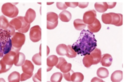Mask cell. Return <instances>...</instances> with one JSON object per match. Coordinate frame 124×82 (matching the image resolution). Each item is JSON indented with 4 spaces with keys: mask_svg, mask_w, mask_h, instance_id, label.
I'll return each instance as SVG.
<instances>
[{
    "mask_svg": "<svg viewBox=\"0 0 124 82\" xmlns=\"http://www.w3.org/2000/svg\"><path fill=\"white\" fill-rule=\"evenodd\" d=\"M97 41L93 33L87 30H83L77 41L72 48L78 55L85 56L90 55L97 46Z\"/></svg>",
    "mask_w": 124,
    "mask_h": 82,
    "instance_id": "cell-1",
    "label": "cell"
},
{
    "mask_svg": "<svg viewBox=\"0 0 124 82\" xmlns=\"http://www.w3.org/2000/svg\"><path fill=\"white\" fill-rule=\"evenodd\" d=\"M9 23L15 28V30L23 33L27 32L31 26L30 24L25 21L24 17L23 16L14 18Z\"/></svg>",
    "mask_w": 124,
    "mask_h": 82,
    "instance_id": "cell-2",
    "label": "cell"
},
{
    "mask_svg": "<svg viewBox=\"0 0 124 82\" xmlns=\"http://www.w3.org/2000/svg\"><path fill=\"white\" fill-rule=\"evenodd\" d=\"M25 40L26 36L24 34L20 32H15L11 38L12 51H14L16 53L19 52L24 45Z\"/></svg>",
    "mask_w": 124,
    "mask_h": 82,
    "instance_id": "cell-3",
    "label": "cell"
},
{
    "mask_svg": "<svg viewBox=\"0 0 124 82\" xmlns=\"http://www.w3.org/2000/svg\"><path fill=\"white\" fill-rule=\"evenodd\" d=\"M1 12L3 15L10 18L16 17L19 13L18 8L12 3H5L1 7Z\"/></svg>",
    "mask_w": 124,
    "mask_h": 82,
    "instance_id": "cell-4",
    "label": "cell"
},
{
    "mask_svg": "<svg viewBox=\"0 0 124 82\" xmlns=\"http://www.w3.org/2000/svg\"><path fill=\"white\" fill-rule=\"evenodd\" d=\"M58 15L55 13L52 12L47 13V29L52 30L57 27L58 23Z\"/></svg>",
    "mask_w": 124,
    "mask_h": 82,
    "instance_id": "cell-5",
    "label": "cell"
},
{
    "mask_svg": "<svg viewBox=\"0 0 124 82\" xmlns=\"http://www.w3.org/2000/svg\"><path fill=\"white\" fill-rule=\"evenodd\" d=\"M0 29L7 31L12 36L15 33V29L9 24L8 21L4 16H0Z\"/></svg>",
    "mask_w": 124,
    "mask_h": 82,
    "instance_id": "cell-6",
    "label": "cell"
},
{
    "mask_svg": "<svg viewBox=\"0 0 124 82\" xmlns=\"http://www.w3.org/2000/svg\"><path fill=\"white\" fill-rule=\"evenodd\" d=\"M30 39L32 42L36 43L41 38V29L39 25H35L31 28L30 32Z\"/></svg>",
    "mask_w": 124,
    "mask_h": 82,
    "instance_id": "cell-7",
    "label": "cell"
},
{
    "mask_svg": "<svg viewBox=\"0 0 124 82\" xmlns=\"http://www.w3.org/2000/svg\"><path fill=\"white\" fill-rule=\"evenodd\" d=\"M55 66L63 73H66L71 70L72 64L67 63L66 60L63 57H60L58 58L57 64Z\"/></svg>",
    "mask_w": 124,
    "mask_h": 82,
    "instance_id": "cell-8",
    "label": "cell"
},
{
    "mask_svg": "<svg viewBox=\"0 0 124 82\" xmlns=\"http://www.w3.org/2000/svg\"><path fill=\"white\" fill-rule=\"evenodd\" d=\"M97 13L95 10H89L84 14L83 21L86 24L90 25L93 23L97 17Z\"/></svg>",
    "mask_w": 124,
    "mask_h": 82,
    "instance_id": "cell-9",
    "label": "cell"
},
{
    "mask_svg": "<svg viewBox=\"0 0 124 82\" xmlns=\"http://www.w3.org/2000/svg\"><path fill=\"white\" fill-rule=\"evenodd\" d=\"M16 53L13 51H11L2 57L1 60L7 66L12 67L14 64V59Z\"/></svg>",
    "mask_w": 124,
    "mask_h": 82,
    "instance_id": "cell-10",
    "label": "cell"
},
{
    "mask_svg": "<svg viewBox=\"0 0 124 82\" xmlns=\"http://www.w3.org/2000/svg\"><path fill=\"white\" fill-rule=\"evenodd\" d=\"M112 17V22L111 24L116 27H120L123 24V15L120 13H109Z\"/></svg>",
    "mask_w": 124,
    "mask_h": 82,
    "instance_id": "cell-11",
    "label": "cell"
},
{
    "mask_svg": "<svg viewBox=\"0 0 124 82\" xmlns=\"http://www.w3.org/2000/svg\"><path fill=\"white\" fill-rule=\"evenodd\" d=\"M34 67L33 64L30 60H25V62L22 66V71L24 73L28 74H33Z\"/></svg>",
    "mask_w": 124,
    "mask_h": 82,
    "instance_id": "cell-12",
    "label": "cell"
},
{
    "mask_svg": "<svg viewBox=\"0 0 124 82\" xmlns=\"http://www.w3.org/2000/svg\"><path fill=\"white\" fill-rule=\"evenodd\" d=\"M58 61V58L57 56L53 55L49 56L46 59V64L48 68L47 72H48L52 70L54 66L57 64Z\"/></svg>",
    "mask_w": 124,
    "mask_h": 82,
    "instance_id": "cell-13",
    "label": "cell"
},
{
    "mask_svg": "<svg viewBox=\"0 0 124 82\" xmlns=\"http://www.w3.org/2000/svg\"><path fill=\"white\" fill-rule=\"evenodd\" d=\"M36 17V13L35 11L31 9H29L27 10L25 16L24 20L28 24H31L35 19Z\"/></svg>",
    "mask_w": 124,
    "mask_h": 82,
    "instance_id": "cell-14",
    "label": "cell"
},
{
    "mask_svg": "<svg viewBox=\"0 0 124 82\" xmlns=\"http://www.w3.org/2000/svg\"><path fill=\"white\" fill-rule=\"evenodd\" d=\"M26 56L23 53L19 52L16 53L14 59V64L16 66H20L23 64Z\"/></svg>",
    "mask_w": 124,
    "mask_h": 82,
    "instance_id": "cell-15",
    "label": "cell"
},
{
    "mask_svg": "<svg viewBox=\"0 0 124 82\" xmlns=\"http://www.w3.org/2000/svg\"><path fill=\"white\" fill-rule=\"evenodd\" d=\"M113 58L109 54H105L101 56L100 63L103 66L108 67L112 64Z\"/></svg>",
    "mask_w": 124,
    "mask_h": 82,
    "instance_id": "cell-16",
    "label": "cell"
},
{
    "mask_svg": "<svg viewBox=\"0 0 124 82\" xmlns=\"http://www.w3.org/2000/svg\"><path fill=\"white\" fill-rule=\"evenodd\" d=\"M87 27L90 32L92 33L98 32L101 27V25L99 20L95 18L94 21L93 23L88 25Z\"/></svg>",
    "mask_w": 124,
    "mask_h": 82,
    "instance_id": "cell-17",
    "label": "cell"
},
{
    "mask_svg": "<svg viewBox=\"0 0 124 82\" xmlns=\"http://www.w3.org/2000/svg\"><path fill=\"white\" fill-rule=\"evenodd\" d=\"M93 59V64H97L99 63L101 58V52L100 50L98 48H95L90 53Z\"/></svg>",
    "mask_w": 124,
    "mask_h": 82,
    "instance_id": "cell-18",
    "label": "cell"
},
{
    "mask_svg": "<svg viewBox=\"0 0 124 82\" xmlns=\"http://www.w3.org/2000/svg\"><path fill=\"white\" fill-rule=\"evenodd\" d=\"M95 8L97 11L104 13L108 9V5L106 2H97L95 4Z\"/></svg>",
    "mask_w": 124,
    "mask_h": 82,
    "instance_id": "cell-19",
    "label": "cell"
},
{
    "mask_svg": "<svg viewBox=\"0 0 124 82\" xmlns=\"http://www.w3.org/2000/svg\"><path fill=\"white\" fill-rule=\"evenodd\" d=\"M110 79L112 82H120L123 79V72L120 70L115 71L111 75Z\"/></svg>",
    "mask_w": 124,
    "mask_h": 82,
    "instance_id": "cell-20",
    "label": "cell"
},
{
    "mask_svg": "<svg viewBox=\"0 0 124 82\" xmlns=\"http://www.w3.org/2000/svg\"><path fill=\"white\" fill-rule=\"evenodd\" d=\"M59 17L62 21L68 22L71 19L72 15L71 13L67 10H64L59 14Z\"/></svg>",
    "mask_w": 124,
    "mask_h": 82,
    "instance_id": "cell-21",
    "label": "cell"
},
{
    "mask_svg": "<svg viewBox=\"0 0 124 82\" xmlns=\"http://www.w3.org/2000/svg\"><path fill=\"white\" fill-rule=\"evenodd\" d=\"M68 47L66 45L60 44L57 47L56 51L58 55H66L68 52Z\"/></svg>",
    "mask_w": 124,
    "mask_h": 82,
    "instance_id": "cell-22",
    "label": "cell"
},
{
    "mask_svg": "<svg viewBox=\"0 0 124 82\" xmlns=\"http://www.w3.org/2000/svg\"><path fill=\"white\" fill-rule=\"evenodd\" d=\"M84 79V76L80 72H73L71 76V81L72 82H81Z\"/></svg>",
    "mask_w": 124,
    "mask_h": 82,
    "instance_id": "cell-23",
    "label": "cell"
},
{
    "mask_svg": "<svg viewBox=\"0 0 124 82\" xmlns=\"http://www.w3.org/2000/svg\"><path fill=\"white\" fill-rule=\"evenodd\" d=\"M83 64L85 67H90L93 64V59L90 54L85 55L83 60Z\"/></svg>",
    "mask_w": 124,
    "mask_h": 82,
    "instance_id": "cell-24",
    "label": "cell"
},
{
    "mask_svg": "<svg viewBox=\"0 0 124 82\" xmlns=\"http://www.w3.org/2000/svg\"><path fill=\"white\" fill-rule=\"evenodd\" d=\"M73 25L75 28L78 31L83 30L86 27V25L84 23L83 20L76 19L74 21Z\"/></svg>",
    "mask_w": 124,
    "mask_h": 82,
    "instance_id": "cell-25",
    "label": "cell"
},
{
    "mask_svg": "<svg viewBox=\"0 0 124 82\" xmlns=\"http://www.w3.org/2000/svg\"><path fill=\"white\" fill-rule=\"evenodd\" d=\"M97 76L100 78L105 79L108 76L109 72L105 68L100 67L97 70Z\"/></svg>",
    "mask_w": 124,
    "mask_h": 82,
    "instance_id": "cell-26",
    "label": "cell"
},
{
    "mask_svg": "<svg viewBox=\"0 0 124 82\" xmlns=\"http://www.w3.org/2000/svg\"><path fill=\"white\" fill-rule=\"evenodd\" d=\"M20 74L18 72L14 71L11 73L8 77L9 82H19L20 81Z\"/></svg>",
    "mask_w": 124,
    "mask_h": 82,
    "instance_id": "cell-27",
    "label": "cell"
},
{
    "mask_svg": "<svg viewBox=\"0 0 124 82\" xmlns=\"http://www.w3.org/2000/svg\"><path fill=\"white\" fill-rule=\"evenodd\" d=\"M101 19L103 23L106 24H111L112 17L109 13H103L101 16Z\"/></svg>",
    "mask_w": 124,
    "mask_h": 82,
    "instance_id": "cell-28",
    "label": "cell"
},
{
    "mask_svg": "<svg viewBox=\"0 0 124 82\" xmlns=\"http://www.w3.org/2000/svg\"><path fill=\"white\" fill-rule=\"evenodd\" d=\"M63 79V74L60 72L54 73L50 78V81L53 82H60Z\"/></svg>",
    "mask_w": 124,
    "mask_h": 82,
    "instance_id": "cell-29",
    "label": "cell"
},
{
    "mask_svg": "<svg viewBox=\"0 0 124 82\" xmlns=\"http://www.w3.org/2000/svg\"><path fill=\"white\" fill-rule=\"evenodd\" d=\"M32 60L36 65L40 66L41 65V55L39 53L35 54L32 57Z\"/></svg>",
    "mask_w": 124,
    "mask_h": 82,
    "instance_id": "cell-30",
    "label": "cell"
},
{
    "mask_svg": "<svg viewBox=\"0 0 124 82\" xmlns=\"http://www.w3.org/2000/svg\"><path fill=\"white\" fill-rule=\"evenodd\" d=\"M68 52L66 56L70 58H75L77 55V53L72 48L71 45H68Z\"/></svg>",
    "mask_w": 124,
    "mask_h": 82,
    "instance_id": "cell-31",
    "label": "cell"
},
{
    "mask_svg": "<svg viewBox=\"0 0 124 82\" xmlns=\"http://www.w3.org/2000/svg\"><path fill=\"white\" fill-rule=\"evenodd\" d=\"M11 68L10 67L7 66L1 60H0V74L7 72Z\"/></svg>",
    "mask_w": 124,
    "mask_h": 82,
    "instance_id": "cell-32",
    "label": "cell"
},
{
    "mask_svg": "<svg viewBox=\"0 0 124 82\" xmlns=\"http://www.w3.org/2000/svg\"><path fill=\"white\" fill-rule=\"evenodd\" d=\"M33 80L35 82H41V68L39 69L37 73L33 76Z\"/></svg>",
    "mask_w": 124,
    "mask_h": 82,
    "instance_id": "cell-33",
    "label": "cell"
},
{
    "mask_svg": "<svg viewBox=\"0 0 124 82\" xmlns=\"http://www.w3.org/2000/svg\"><path fill=\"white\" fill-rule=\"evenodd\" d=\"M33 74L29 75L24 73H22L20 75V80L21 82L26 81L27 80L29 79L32 76Z\"/></svg>",
    "mask_w": 124,
    "mask_h": 82,
    "instance_id": "cell-34",
    "label": "cell"
},
{
    "mask_svg": "<svg viewBox=\"0 0 124 82\" xmlns=\"http://www.w3.org/2000/svg\"><path fill=\"white\" fill-rule=\"evenodd\" d=\"M56 6L58 9L64 11L68 8V6L65 5V3L61 2H57L56 3Z\"/></svg>",
    "mask_w": 124,
    "mask_h": 82,
    "instance_id": "cell-35",
    "label": "cell"
},
{
    "mask_svg": "<svg viewBox=\"0 0 124 82\" xmlns=\"http://www.w3.org/2000/svg\"><path fill=\"white\" fill-rule=\"evenodd\" d=\"M73 72H74L73 71L71 70V71L67 73H63V75L65 79L68 82H71V76Z\"/></svg>",
    "mask_w": 124,
    "mask_h": 82,
    "instance_id": "cell-36",
    "label": "cell"
},
{
    "mask_svg": "<svg viewBox=\"0 0 124 82\" xmlns=\"http://www.w3.org/2000/svg\"><path fill=\"white\" fill-rule=\"evenodd\" d=\"M65 3L68 7L73 8H75L77 7L78 5V2H65Z\"/></svg>",
    "mask_w": 124,
    "mask_h": 82,
    "instance_id": "cell-37",
    "label": "cell"
},
{
    "mask_svg": "<svg viewBox=\"0 0 124 82\" xmlns=\"http://www.w3.org/2000/svg\"><path fill=\"white\" fill-rule=\"evenodd\" d=\"M89 4L88 2H80L78 3V6L79 8L81 9H84L87 8Z\"/></svg>",
    "mask_w": 124,
    "mask_h": 82,
    "instance_id": "cell-38",
    "label": "cell"
},
{
    "mask_svg": "<svg viewBox=\"0 0 124 82\" xmlns=\"http://www.w3.org/2000/svg\"><path fill=\"white\" fill-rule=\"evenodd\" d=\"M108 5V9H112L113 8L116 6V2H112V3H107Z\"/></svg>",
    "mask_w": 124,
    "mask_h": 82,
    "instance_id": "cell-39",
    "label": "cell"
},
{
    "mask_svg": "<svg viewBox=\"0 0 124 82\" xmlns=\"http://www.w3.org/2000/svg\"><path fill=\"white\" fill-rule=\"evenodd\" d=\"M91 82H104L102 80L100 79L97 77H94L92 79Z\"/></svg>",
    "mask_w": 124,
    "mask_h": 82,
    "instance_id": "cell-40",
    "label": "cell"
},
{
    "mask_svg": "<svg viewBox=\"0 0 124 82\" xmlns=\"http://www.w3.org/2000/svg\"><path fill=\"white\" fill-rule=\"evenodd\" d=\"M4 55L3 52V48L2 45L1 43L0 42V57L2 58L4 56Z\"/></svg>",
    "mask_w": 124,
    "mask_h": 82,
    "instance_id": "cell-41",
    "label": "cell"
},
{
    "mask_svg": "<svg viewBox=\"0 0 124 82\" xmlns=\"http://www.w3.org/2000/svg\"><path fill=\"white\" fill-rule=\"evenodd\" d=\"M50 52L49 48L48 46H47V56L48 55Z\"/></svg>",
    "mask_w": 124,
    "mask_h": 82,
    "instance_id": "cell-42",
    "label": "cell"
},
{
    "mask_svg": "<svg viewBox=\"0 0 124 82\" xmlns=\"http://www.w3.org/2000/svg\"><path fill=\"white\" fill-rule=\"evenodd\" d=\"M54 2H48V3H47V5H51L52 4H54Z\"/></svg>",
    "mask_w": 124,
    "mask_h": 82,
    "instance_id": "cell-43",
    "label": "cell"
}]
</instances>
